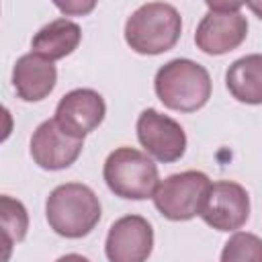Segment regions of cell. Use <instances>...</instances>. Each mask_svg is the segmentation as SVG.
<instances>
[{"mask_svg":"<svg viewBox=\"0 0 262 262\" xmlns=\"http://www.w3.org/2000/svg\"><path fill=\"white\" fill-rule=\"evenodd\" d=\"M154 250L151 223L141 215H125L117 219L104 242L108 262H147Z\"/></svg>","mask_w":262,"mask_h":262,"instance_id":"9","label":"cell"},{"mask_svg":"<svg viewBox=\"0 0 262 262\" xmlns=\"http://www.w3.org/2000/svg\"><path fill=\"white\" fill-rule=\"evenodd\" d=\"M57 82V68L53 61L37 55L25 53L16 59L12 68V86L16 96L25 102H39L47 98Z\"/></svg>","mask_w":262,"mask_h":262,"instance_id":"12","label":"cell"},{"mask_svg":"<svg viewBox=\"0 0 262 262\" xmlns=\"http://www.w3.org/2000/svg\"><path fill=\"white\" fill-rule=\"evenodd\" d=\"M242 8V2H207V14L194 33L196 47L207 55H223L239 47L248 37Z\"/></svg>","mask_w":262,"mask_h":262,"instance_id":"5","label":"cell"},{"mask_svg":"<svg viewBox=\"0 0 262 262\" xmlns=\"http://www.w3.org/2000/svg\"><path fill=\"white\" fill-rule=\"evenodd\" d=\"M229 94L244 104H262V53L235 59L225 72Z\"/></svg>","mask_w":262,"mask_h":262,"instance_id":"14","label":"cell"},{"mask_svg":"<svg viewBox=\"0 0 262 262\" xmlns=\"http://www.w3.org/2000/svg\"><path fill=\"white\" fill-rule=\"evenodd\" d=\"M221 262H262V239L248 231H235L221 250Z\"/></svg>","mask_w":262,"mask_h":262,"instance_id":"16","label":"cell"},{"mask_svg":"<svg viewBox=\"0 0 262 262\" xmlns=\"http://www.w3.org/2000/svg\"><path fill=\"white\" fill-rule=\"evenodd\" d=\"M80 41H82V29L78 23L70 18H55L35 33L31 41V49L33 53L49 61H55L70 55L80 45Z\"/></svg>","mask_w":262,"mask_h":262,"instance_id":"13","label":"cell"},{"mask_svg":"<svg viewBox=\"0 0 262 262\" xmlns=\"http://www.w3.org/2000/svg\"><path fill=\"white\" fill-rule=\"evenodd\" d=\"M84 139L68 135L55 119L43 121L31 137V158L43 170L70 168L82 154Z\"/></svg>","mask_w":262,"mask_h":262,"instance_id":"11","label":"cell"},{"mask_svg":"<svg viewBox=\"0 0 262 262\" xmlns=\"http://www.w3.org/2000/svg\"><path fill=\"white\" fill-rule=\"evenodd\" d=\"M100 201L96 192L82 182H66L55 186L45 201V217L49 227L70 239L88 235L100 221Z\"/></svg>","mask_w":262,"mask_h":262,"instance_id":"1","label":"cell"},{"mask_svg":"<svg viewBox=\"0 0 262 262\" xmlns=\"http://www.w3.org/2000/svg\"><path fill=\"white\" fill-rule=\"evenodd\" d=\"M250 217V194L248 190L231 180L213 182L205 205L201 209V219L217 231H237L246 225Z\"/></svg>","mask_w":262,"mask_h":262,"instance_id":"7","label":"cell"},{"mask_svg":"<svg viewBox=\"0 0 262 262\" xmlns=\"http://www.w3.org/2000/svg\"><path fill=\"white\" fill-rule=\"evenodd\" d=\"M211 180L205 172L186 170L160 180L154 192V205L170 221H188L201 215Z\"/></svg>","mask_w":262,"mask_h":262,"instance_id":"6","label":"cell"},{"mask_svg":"<svg viewBox=\"0 0 262 262\" xmlns=\"http://www.w3.org/2000/svg\"><path fill=\"white\" fill-rule=\"evenodd\" d=\"M104 115H106V104L96 90L76 88L59 98L53 119L68 135L76 139H84L102 123Z\"/></svg>","mask_w":262,"mask_h":262,"instance_id":"10","label":"cell"},{"mask_svg":"<svg viewBox=\"0 0 262 262\" xmlns=\"http://www.w3.org/2000/svg\"><path fill=\"white\" fill-rule=\"evenodd\" d=\"M0 217H2V237H4V262H8L10 248L25 239L29 229V215L20 201L2 194L0 196Z\"/></svg>","mask_w":262,"mask_h":262,"instance_id":"15","label":"cell"},{"mask_svg":"<svg viewBox=\"0 0 262 262\" xmlns=\"http://www.w3.org/2000/svg\"><path fill=\"white\" fill-rule=\"evenodd\" d=\"M137 139L158 162L170 164L184 156L186 133L182 125L156 108H145L137 119Z\"/></svg>","mask_w":262,"mask_h":262,"instance_id":"8","label":"cell"},{"mask_svg":"<svg viewBox=\"0 0 262 262\" xmlns=\"http://www.w3.org/2000/svg\"><path fill=\"white\" fill-rule=\"evenodd\" d=\"M180 33V12L166 2L141 4L125 23V41L139 55H160L172 49Z\"/></svg>","mask_w":262,"mask_h":262,"instance_id":"3","label":"cell"},{"mask_svg":"<svg viewBox=\"0 0 262 262\" xmlns=\"http://www.w3.org/2000/svg\"><path fill=\"white\" fill-rule=\"evenodd\" d=\"M154 90L164 106L180 113H194L211 98V76L205 66L176 57L156 72Z\"/></svg>","mask_w":262,"mask_h":262,"instance_id":"2","label":"cell"},{"mask_svg":"<svg viewBox=\"0 0 262 262\" xmlns=\"http://www.w3.org/2000/svg\"><path fill=\"white\" fill-rule=\"evenodd\" d=\"M244 6H248V8H250V10H252L260 20H262V2H246Z\"/></svg>","mask_w":262,"mask_h":262,"instance_id":"19","label":"cell"},{"mask_svg":"<svg viewBox=\"0 0 262 262\" xmlns=\"http://www.w3.org/2000/svg\"><path fill=\"white\" fill-rule=\"evenodd\" d=\"M55 6L66 12V14H76V16H82L86 12H90L94 8V2H55Z\"/></svg>","mask_w":262,"mask_h":262,"instance_id":"17","label":"cell"},{"mask_svg":"<svg viewBox=\"0 0 262 262\" xmlns=\"http://www.w3.org/2000/svg\"><path fill=\"white\" fill-rule=\"evenodd\" d=\"M102 178L111 192L127 201H143L154 196L160 176L154 160L135 147H117L102 166Z\"/></svg>","mask_w":262,"mask_h":262,"instance_id":"4","label":"cell"},{"mask_svg":"<svg viewBox=\"0 0 262 262\" xmlns=\"http://www.w3.org/2000/svg\"><path fill=\"white\" fill-rule=\"evenodd\" d=\"M55 262H90V260L80 254H66V256H59Z\"/></svg>","mask_w":262,"mask_h":262,"instance_id":"18","label":"cell"}]
</instances>
